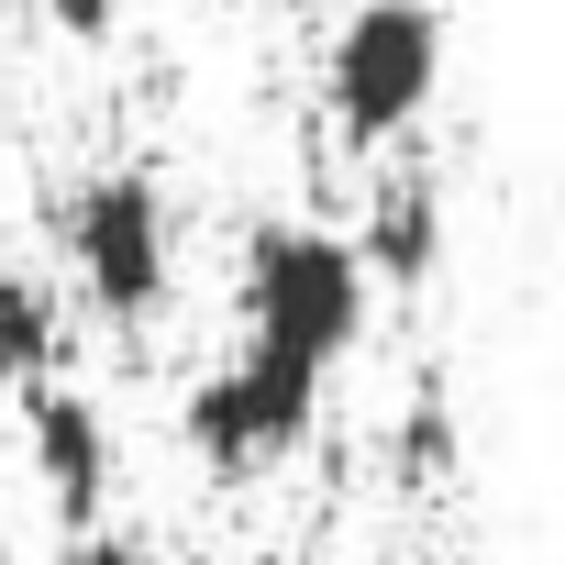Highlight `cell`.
<instances>
[{
	"label": "cell",
	"instance_id": "cell-1",
	"mask_svg": "<svg viewBox=\"0 0 565 565\" xmlns=\"http://www.w3.org/2000/svg\"><path fill=\"white\" fill-rule=\"evenodd\" d=\"M366 289H377L366 244H344L322 222H266L244 244V344H277V355H300V366H333L366 333Z\"/></svg>",
	"mask_w": 565,
	"mask_h": 565
},
{
	"label": "cell",
	"instance_id": "cell-2",
	"mask_svg": "<svg viewBox=\"0 0 565 565\" xmlns=\"http://www.w3.org/2000/svg\"><path fill=\"white\" fill-rule=\"evenodd\" d=\"M444 89V12L433 0H366V12L333 34V67H322V100H333V134L344 145H399Z\"/></svg>",
	"mask_w": 565,
	"mask_h": 565
},
{
	"label": "cell",
	"instance_id": "cell-3",
	"mask_svg": "<svg viewBox=\"0 0 565 565\" xmlns=\"http://www.w3.org/2000/svg\"><path fill=\"white\" fill-rule=\"evenodd\" d=\"M311 411H322V366H300V355H277V344H244L233 366H211L200 388H189V411H178V433H189V455H200V477H266L277 455H289L300 433H311Z\"/></svg>",
	"mask_w": 565,
	"mask_h": 565
},
{
	"label": "cell",
	"instance_id": "cell-4",
	"mask_svg": "<svg viewBox=\"0 0 565 565\" xmlns=\"http://www.w3.org/2000/svg\"><path fill=\"white\" fill-rule=\"evenodd\" d=\"M56 222H67V255H78L89 311H100L111 333H145V322L167 311V189H156L145 167H111V178H89Z\"/></svg>",
	"mask_w": 565,
	"mask_h": 565
},
{
	"label": "cell",
	"instance_id": "cell-5",
	"mask_svg": "<svg viewBox=\"0 0 565 565\" xmlns=\"http://www.w3.org/2000/svg\"><path fill=\"white\" fill-rule=\"evenodd\" d=\"M23 444H34V477H45L56 521H67V532H100V510H111V411H100L89 388L45 377V388L23 399Z\"/></svg>",
	"mask_w": 565,
	"mask_h": 565
},
{
	"label": "cell",
	"instance_id": "cell-6",
	"mask_svg": "<svg viewBox=\"0 0 565 565\" xmlns=\"http://www.w3.org/2000/svg\"><path fill=\"white\" fill-rule=\"evenodd\" d=\"M355 244H366V266L388 277V289H422V277L444 266V189H433V178H411V167H399V178H377V200H366V233H355Z\"/></svg>",
	"mask_w": 565,
	"mask_h": 565
},
{
	"label": "cell",
	"instance_id": "cell-7",
	"mask_svg": "<svg viewBox=\"0 0 565 565\" xmlns=\"http://www.w3.org/2000/svg\"><path fill=\"white\" fill-rule=\"evenodd\" d=\"M45 366H56V289L23 277V266H0V377L45 388Z\"/></svg>",
	"mask_w": 565,
	"mask_h": 565
},
{
	"label": "cell",
	"instance_id": "cell-8",
	"mask_svg": "<svg viewBox=\"0 0 565 565\" xmlns=\"http://www.w3.org/2000/svg\"><path fill=\"white\" fill-rule=\"evenodd\" d=\"M388 477H399V488H444V477H455V411H444L433 388L399 411V433H388Z\"/></svg>",
	"mask_w": 565,
	"mask_h": 565
},
{
	"label": "cell",
	"instance_id": "cell-9",
	"mask_svg": "<svg viewBox=\"0 0 565 565\" xmlns=\"http://www.w3.org/2000/svg\"><path fill=\"white\" fill-rule=\"evenodd\" d=\"M34 12H45V23L67 34V45H100V34L122 23V0H34Z\"/></svg>",
	"mask_w": 565,
	"mask_h": 565
},
{
	"label": "cell",
	"instance_id": "cell-10",
	"mask_svg": "<svg viewBox=\"0 0 565 565\" xmlns=\"http://www.w3.org/2000/svg\"><path fill=\"white\" fill-rule=\"evenodd\" d=\"M56 565H156V543H134V532H67Z\"/></svg>",
	"mask_w": 565,
	"mask_h": 565
}]
</instances>
